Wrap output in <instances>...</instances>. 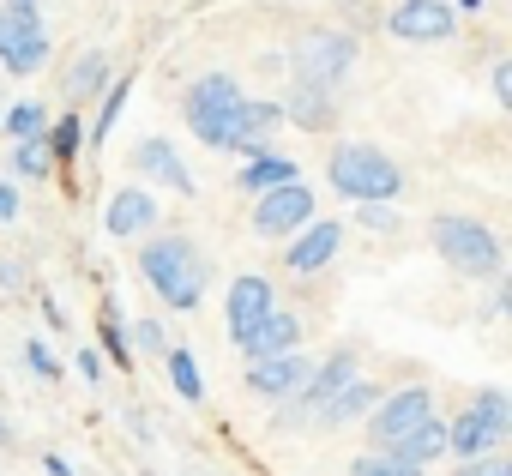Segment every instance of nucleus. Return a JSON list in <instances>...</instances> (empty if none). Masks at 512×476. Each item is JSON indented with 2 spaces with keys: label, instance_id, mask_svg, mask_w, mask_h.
<instances>
[{
  "label": "nucleus",
  "instance_id": "1",
  "mask_svg": "<svg viewBox=\"0 0 512 476\" xmlns=\"http://www.w3.org/2000/svg\"><path fill=\"white\" fill-rule=\"evenodd\" d=\"M332 187H338L344 199H356V205H392V199L404 193V175H398V163H392L380 145L344 139V145L332 151Z\"/></svg>",
  "mask_w": 512,
  "mask_h": 476
},
{
  "label": "nucleus",
  "instance_id": "2",
  "mask_svg": "<svg viewBox=\"0 0 512 476\" xmlns=\"http://www.w3.org/2000/svg\"><path fill=\"white\" fill-rule=\"evenodd\" d=\"M139 266H145L151 290H157L169 308H193V302L205 296V260H199V248L187 242V235H163V242H151Z\"/></svg>",
  "mask_w": 512,
  "mask_h": 476
},
{
  "label": "nucleus",
  "instance_id": "3",
  "mask_svg": "<svg viewBox=\"0 0 512 476\" xmlns=\"http://www.w3.org/2000/svg\"><path fill=\"white\" fill-rule=\"evenodd\" d=\"M434 248L464 272V278H494L500 272V235L476 217H434Z\"/></svg>",
  "mask_w": 512,
  "mask_h": 476
},
{
  "label": "nucleus",
  "instance_id": "4",
  "mask_svg": "<svg viewBox=\"0 0 512 476\" xmlns=\"http://www.w3.org/2000/svg\"><path fill=\"white\" fill-rule=\"evenodd\" d=\"M506 428H512V404H506V392L488 386V392L470 398V410H464L458 422H446V452H458V458L470 464V458H482L488 446H500Z\"/></svg>",
  "mask_w": 512,
  "mask_h": 476
},
{
  "label": "nucleus",
  "instance_id": "5",
  "mask_svg": "<svg viewBox=\"0 0 512 476\" xmlns=\"http://www.w3.org/2000/svg\"><path fill=\"white\" fill-rule=\"evenodd\" d=\"M350 61H356V43H350V37H308V43L296 49V91L332 97L338 79L350 73Z\"/></svg>",
  "mask_w": 512,
  "mask_h": 476
},
{
  "label": "nucleus",
  "instance_id": "6",
  "mask_svg": "<svg viewBox=\"0 0 512 476\" xmlns=\"http://www.w3.org/2000/svg\"><path fill=\"white\" fill-rule=\"evenodd\" d=\"M308 217H314V187H302V181H284V187L260 193V205H253V229L260 235H290Z\"/></svg>",
  "mask_w": 512,
  "mask_h": 476
},
{
  "label": "nucleus",
  "instance_id": "7",
  "mask_svg": "<svg viewBox=\"0 0 512 476\" xmlns=\"http://www.w3.org/2000/svg\"><path fill=\"white\" fill-rule=\"evenodd\" d=\"M392 37L398 43H446L452 37V7L446 0H404V7H392Z\"/></svg>",
  "mask_w": 512,
  "mask_h": 476
},
{
  "label": "nucleus",
  "instance_id": "8",
  "mask_svg": "<svg viewBox=\"0 0 512 476\" xmlns=\"http://www.w3.org/2000/svg\"><path fill=\"white\" fill-rule=\"evenodd\" d=\"M235 103H241L235 79H229V73H205V79H199V85L187 91V127H193V133L205 139V133H211V127H217V121H223V115H229Z\"/></svg>",
  "mask_w": 512,
  "mask_h": 476
},
{
  "label": "nucleus",
  "instance_id": "9",
  "mask_svg": "<svg viewBox=\"0 0 512 476\" xmlns=\"http://www.w3.org/2000/svg\"><path fill=\"white\" fill-rule=\"evenodd\" d=\"M434 416V398H428V386H404V392H392V398H380L374 404V434L392 446L398 434H410L416 422H428Z\"/></svg>",
  "mask_w": 512,
  "mask_h": 476
},
{
  "label": "nucleus",
  "instance_id": "10",
  "mask_svg": "<svg viewBox=\"0 0 512 476\" xmlns=\"http://www.w3.org/2000/svg\"><path fill=\"white\" fill-rule=\"evenodd\" d=\"M43 61H49L43 25H19V19L0 13V67H7V73H37Z\"/></svg>",
  "mask_w": 512,
  "mask_h": 476
},
{
  "label": "nucleus",
  "instance_id": "11",
  "mask_svg": "<svg viewBox=\"0 0 512 476\" xmlns=\"http://www.w3.org/2000/svg\"><path fill=\"white\" fill-rule=\"evenodd\" d=\"M272 308H278V302H272V284H266V278H235V284H229V338L247 344L253 326H260Z\"/></svg>",
  "mask_w": 512,
  "mask_h": 476
},
{
  "label": "nucleus",
  "instance_id": "12",
  "mask_svg": "<svg viewBox=\"0 0 512 476\" xmlns=\"http://www.w3.org/2000/svg\"><path fill=\"white\" fill-rule=\"evenodd\" d=\"M308 356H272V362H253L247 368V392L253 398H296L308 386Z\"/></svg>",
  "mask_w": 512,
  "mask_h": 476
},
{
  "label": "nucleus",
  "instance_id": "13",
  "mask_svg": "<svg viewBox=\"0 0 512 476\" xmlns=\"http://www.w3.org/2000/svg\"><path fill=\"white\" fill-rule=\"evenodd\" d=\"M296 344H302V326H296V314H284V308H272L260 326H253V338L241 344L253 362H272V356H296Z\"/></svg>",
  "mask_w": 512,
  "mask_h": 476
},
{
  "label": "nucleus",
  "instance_id": "14",
  "mask_svg": "<svg viewBox=\"0 0 512 476\" xmlns=\"http://www.w3.org/2000/svg\"><path fill=\"white\" fill-rule=\"evenodd\" d=\"M380 404V386L374 380H350V386H338L314 416H320V428H344V422H356V416H368Z\"/></svg>",
  "mask_w": 512,
  "mask_h": 476
},
{
  "label": "nucleus",
  "instance_id": "15",
  "mask_svg": "<svg viewBox=\"0 0 512 476\" xmlns=\"http://www.w3.org/2000/svg\"><path fill=\"white\" fill-rule=\"evenodd\" d=\"M151 217H157L151 193H145V187H121V193L109 199V211H103V229H109V235H139V229H151Z\"/></svg>",
  "mask_w": 512,
  "mask_h": 476
},
{
  "label": "nucleus",
  "instance_id": "16",
  "mask_svg": "<svg viewBox=\"0 0 512 476\" xmlns=\"http://www.w3.org/2000/svg\"><path fill=\"white\" fill-rule=\"evenodd\" d=\"M338 242H344V229L320 217V223H314V229L302 235V242H290V266H296V272H320V266H332Z\"/></svg>",
  "mask_w": 512,
  "mask_h": 476
},
{
  "label": "nucleus",
  "instance_id": "17",
  "mask_svg": "<svg viewBox=\"0 0 512 476\" xmlns=\"http://www.w3.org/2000/svg\"><path fill=\"white\" fill-rule=\"evenodd\" d=\"M139 169L145 175H157L163 187H175V193H193V175H187V163L175 157V145L169 139H145L139 145Z\"/></svg>",
  "mask_w": 512,
  "mask_h": 476
},
{
  "label": "nucleus",
  "instance_id": "18",
  "mask_svg": "<svg viewBox=\"0 0 512 476\" xmlns=\"http://www.w3.org/2000/svg\"><path fill=\"white\" fill-rule=\"evenodd\" d=\"M440 452H446V422H434V416L392 440V458H404L410 470H422V464H428V458H440Z\"/></svg>",
  "mask_w": 512,
  "mask_h": 476
},
{
  "label": "nucleus",
  "instance_id": "19",
  "mask_svg": "<svg viewBox=\"0 0 512 476\" xmlns=\"http://www.w3.org/2000/svg\"><path fill=\"white\" fill-rule=\"evenodd\" d=\"M350 380H356V356H350V350H338L326 368H314V374H308V386H302V410H320V404H326L338 386H350Z\"/></svg>",
  "mask_w": 512,
  "mask_h": 476
},
{
  "label": "nucleus",
  "instance_id": "20",
  "mask_svg": "<svg viewBox=\"0 0 512 476\" xmlns=\"http://www.w3.org/2000/svg\"><path fill=\"white\" fill-rule=\"evenodd\" d=\"M284 181H296V163L290 157H253L241 175H235V187H247V193H272V187H284Z\"/></svg>",
  "mask_w": 512,
  "mask_h": 476
},
{
  "label": "nucleus",
  "instance_id": "21",
  "mask_svg": "<svg viewBox=\"0 0 512 476\" xmlns=\"http://www.w3.org/2000/svg\"><path fill=\"white\" fill-rule=\"evenodd\" d=\"M7 133H13L19 145L43 139V133H49V109H43V103H13V109H7Z\"/></svg>",
  "mask_w": 512,
  "mask_h": 476
},
{
  "label": "nucleus",
  "instance_id": "22",
  "mask_svg": "<svg viewBox=\"0 0 512 476\" xmlns=\"http://www.w3.org/2000/svg\"><path fill=\"white\" fill-rule=\"evenodd\" d=\"M127 91H133V79H109V85H103V109H97V121H91V145H103V139H109V127H115V115H121Z\"/></svg>",
  "mask_w": 512,
  "mask_h": 476
},
{
  "label": "nucleus",
  "instance_id": "23",
  "mask_svg": "<svg viewBox=\"0 0 512 476\" xmlns=\"http://www.w3.org/2000/svg\"><path fill=\"white\" fill-rule=\"evenodd\" d=\"M79 145H85V127H79V115H61V121H49V133H43V151H49V157H79Z\"/></svg>",
  "mask_w": 512,
  "mask_h": 476
},
{
  "label": "nucleus",
  "instance_id": "24",
  "mask_svg": "<svg viewBox=\"0 0 512 476\" xmlns=\"http://www.w3.org/2000/svg\"><path fill=\"white\" fill-rule=\"evenodd\" d=\"M103 85H109V61H103V55L73 61V73H67V91H73V97H91V91H103Z\"/></svg>",
  "mask_w": 512,
  "mask_h": 476
},
{
  "label": "nucleus",
  "instance_id": "25",
  "mask_svg": "<svg viewBox=\"0 0 512 476\" xmlns=\"http://www.w3.org/2000/svg\"><path fill=\"white\" fill-rule=\"evenodd\" d=\"M169 380H175V392L187 398V404H199V362H193V350H169Z\"/></svg>",
  "mask_w": 512,
  "mask_h": 476
},
{
  "label": "nucleus",
  "instance_id": "26",
  "mask_svg": "<svg viewBox=\"0 0 512 476\" xmlns=\"http://www.w3.org/2000/svg\"><path fill=\"white\" fill-rule=\"evenodd\" d=\"M13 169H19V175H31V181H43V175L55 169V157L43 151V139H31V145H19V151H13Z\"/></svg>",
  "mask_w": 512,
  "mask_h": 476
},
{
  "label": "nucleus",
  "instance_id": "27",
  "mask_svg": "<svg viewBox=\"0 0 512 476\" xmlns=\"http://www.w3.org/2000/svg\"><path fill=\"white\" fill-rule=\"evenodd\" d=\"M97 332H103V356H109V362H121V368H133V344H127L121 320H115V314H103V326H97Z\"/></svg>",
  "mask_w": 512,
  "mask_h": 476
},
{
  "label": "nucleus",
  "instance_id": "28",
  "mask_svg": "<svg viewBox=\"0 0 512 476\" xmlns=\"http://www.w3.org/2000/svg\"><path fill=\"white\" fill-rule=\"evenodd\" d=\"M350 476H422V470H410L404 458H392V452H386V458H356V464H350Z\"/></svg>",
  "mask_w": 512,
  "mask_h": 476
},
{
  "label": "nucleus",
  "instance_id": "29",
  "mask_svg": "<svg viewBox=\"0 0 512 476\" xmlns=\"http://www.w3.org/2000/svg\"><path fill=\"white\" fill-rule=\"evenodd\" d=\"M296 115H302L308 127H320V121H332V97H320V91H302V97H296Z\"/></svg>",
  "mask_w": 512,
  "mask_h": 476
},
{
  "label": "nucleus",
  "instance_id": "30",
  "mask_svg": "<svg viewBox=\"0 0 512 476\" xmlns=\"http://www.w3.org/2000/svg\"><path fill=\"white\" fill-rule=\"evenodd\" d=\"M25 362H31L43 380H61V362H55V350H49V344H37V338H31V344H25Z\"/></svg>",
  "mask_w": 512,
  "mask_h": 476
},
{
  "label": "nucleus",
  "instance_id": "31",
  "mask_svg": "<svg viewBox=\"0 0 512 476\" xmlns=\"http://www.w3.org/2000/svg\"><path fill=\"white\" fill-rule=\"evenodd\" d=\"M0 13H7V19H19V25H43V7H37V0H7Z\"/></svg>",
  "mask_w": 512,
  "mask_h": 476
},
{
  "label": "nucleus",
  "instance_id": "32",
  "mask_svg": "<svg viewBox=\"0 0 512 476\" xmlns=\"http://www.w3.org/2000/svg\"><path fill=\"white\" fill-rule=\"evenodd\" d=\"M458 476H512V470H506L500 458H470V464H464Z\"/></svg>",
  "mask_w": 512,
  "mask_h": 476
},
{
  "label": "nucleus",
  "instance_id": "33",
  "mask_svg": "<svg viewBox=\"0 0 512 476\" xmlns=\"http://www.w3.org/2000/svg\"><path fill=\"white\" fill-rule=\"evenodd\" d=\"M494 97L512 103V61H494Z\"/></svg>",
  "mask_w": 512,
  "mask_h": 476
},
{
  "label": "nucleus",
  "instance_id": "34",
  "mask_svg": "<svg viewBox=\"0 0 512 476\" xmlns=\"http://www.w3.org/2000/svg\"><path fill=\"white\" fill-rule=\"evenodd\" d=\"M7 217H19V187L0 181V223H7Z\"/></svg>",
  "mask_w": 512,
  "mask_h": 476
},
{
  "label": "nucleus",
  "instance_id": "35",
  "mask_svg": "<svg viewBox=\"0 0 512 476\" xmlns=\"http://www.w3.org/2000/svg\"><path fill=\"white\" fill-rule=\"evenodd\" d=\"M79 374L97 386V374H103V356H97V350H79Z\"/></svg>",
  "mask_w": 512,
  "mask_h": 476
},
{
  "label": "nucleus",
  "instance_id": "36",
  "mask_svg": "<svg viewBox=\"0 0 512 476\" xmlns=\"http://www.w3.org/2000/svg\"><path fill=\"white\" fill-rule=\"evenodd\" d=\"M139 344H151V350H163V326H157V320H139Z\"/></svg>",
  "mask_w": 512,
  "mask_h": 476
},
{
  "label": "nucleus",
  "instance_id": "37",
  "mask_svg": "<svg viewBox=\"0 0 512 476\" xmlns=\"http://www.w3.org/2000/svg\"><path fill=\"white\" fill-rule=\"evenodd\" d=\"M362 223H374V229H386L392 217H386V205H362Z\"/></svg>",
  "mask_w": 512,
  "mask_h": 476
},
{
  "label": "nucleus",
  "instance_id": "38",
  "mask_svg": "<svg viewBox=\"0 0 512 476\" xmlns=\"http://www.w3.org/2000/svg\"><path fill=\"white\" fill-rule=\"evenodd\" d=\"M43 470H49V476H73V464H67L61 452H49V458H43Z\"/></svg>",
  "mask_w": 512,
  "mask_h": 476
},
{
  "label": "nucleus",
  "instance_id": "39",
  "mask_svg": "<svg viewBox=\"0 0 512 476\" xmlns=\"http://www.w3.org/2000/svg\"><path fill=\"white\" fill-rule=\"evenodd\" d=\"M0 440H7V428H0Z\"/></svg>",
  "mask_w": 512,
  "mask_h": 476
}]
</instances>
